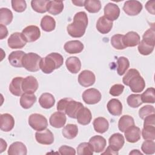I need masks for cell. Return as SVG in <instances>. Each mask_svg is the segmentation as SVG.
<instances>
[{
  "mask_svg": "<svg viewBox=\"0 0 155 155\" xmlns=\"http://www.w3.org/2000/svg\"><path fill=\"white\" fill-rule=\"evenodd\" d=\"M88 23V16L85 12L76 13L73 17V22L67 27L68 34L73 38L82 37L85 33Z\"/></svg>",
  "mask_w": 155,
  "mask_h": 155,
  "instance_id": "1",
  "label": "cell"
},
{
  "mask_svg": "<svg viewBox=\"0 0 155 155\" xmlns=\"http://www.w3.org/2000/svg\"><path fill=\"white\" fill-rule=\"evenodd\" d=\"M64 62V58L58 53H51L42 58L40 62V69L45 74L51 73L55 69L60 68Z\"/></svg>",
  "mask_w": 155,
  "mask_h": 155,
  "instance_id": "2",
  "label": "cell"
},
{
  "mask_svg": "<svg viewBox=\"0 0 155 155\" xmlns=\"http://www.w3.org/2000/svg\"><path fill=\"white\" fill-rule=\"evenodd\" d=\"M84 107L82 103L77 102L71 98H63L59 100L57 104V110L66 114L68 117L76 119L79 111Z\"/></svg>",
  "mask_w": 155,
  "mask_h": 155,
  "instance_id": "3",
  "label": "cell"
},
{
  "mask_svg": "<svg viewBox=\"0 0 155 155\" xmlns=\"http://www.w3.org/2000/svg\"><path fill=\"white\" fill-rule=\"evenodd\" d=\"M41 59L42 58L35 53H26L22 59V66L29 71H38L40 69Z\"/></svg>",
  "mask_w": 155,
  "mask_h": 155,
  "instance_id": "4",
  "label": "cell"
},
{
  "mask_svg": "<svg viewBox=\"0 0 155 155\" xmlns=\"http://www.w3.org/2000/svg\"><path fill=\"white\" fill-rule=\"evenodd\" d=\"M29 125L36 131H41L46 129L48 126L47 119L41 114L33 113L28 117Z\"/></svg>",
  "mask_w": 155,
  "mask_h": 155,
  "instance_id": "5",
  "label": "cell"
},
{
  "mask_svg": "<svg viewBox=\"0 0 155 155\" xmlns=\"http://www.w3.org/2000/svg\"><path fill=\"white\" fill-rule=\"evenodd\" d=\"M82 99L84 102L89 105H93L98 103L102 97L100 91L93 88L85 90L82 93Z\"/></svg>",
  "mask_w": 155,
  "mask_h": 155,
  "instance_id": "6",
  "label": "cell"
},
{
  "mask_svg": "<svg viewBox=\"0 0 155 155\" xmlns=\"http://www.w3.org/2000/svg\"><path fill=\"white\" fill-rule=\"evenodd\" d=\"M7 43L10 48L19 49L23 48L25 45L27 41L22 33L15 32L10 36Z\"/></svg>",
  "mask_w": 155,
  "mask_h": 155,
  "instance_id": "7",
  "label": "cell"
},
{
  "mask_svg": "<svg viewBox=\"0 0 155 155\" xmlns=\"http://www.w3.org/2000/svg\"><path fill=\"white\" fill-rule=\"evenodd\" d=\"M22 33L25 41L28 42H35L41 36V31L39 27L33 25L24 28L22 31Z\"/></svg>",
  "mask_w": 155,
  "mask_h": 155,
  "instance_id": "8",
  "label": "cell"
},
{
  "mask_svg": "<svg viewBox=\"0 0 155 155\" xmlns=\"http://www.w3.org/2000/svg\"><path fill=\"white\" fill-rule=\"evenodd\" d=\"M123 10L129 16H136L142 11V4L138 1H127L124 3Z\"/></svg>",
  "mask_w": 155,
  "mask_h": 155,
  "instance_id": "9",
  "label": "cell"
},
{
  "mask_svg": "<svg viewBox=\"0 0 155 155\" xmlns=\"http://www.w3.org/2000/svg\"><path fill=\"white\" fill-rule=\"evenodd\" d=\"M37 142L42 145H51L54 142V136L49 129L37 131L35 133Z\"/></svg>",
  "mask_w": 155,
  "mask_h": 155,
  "instance_id": "10",
  "label": "cell"
},
{
  "mask_svg": "<svg viewBox=\"0 0 155 155\" xmlns=\"http://www.w3.org/2000/svg\"><path fill=\"white\" fill-rule=\"evenodd\" d=\"M95 81V75L94 73L90 70H83L78 76V82L84 87H88L93 85L94 84Z\"/></svg>",
  "mask_w": 155,
  "mask_h": 155,
  "instance_id": "11",
  "label": "cell"
},
{
  "mask_svg": "<svg viewBox=\"0 0 155 155\" xmlns=\"http://www.w3.org/2000/svg\"><path fill=\"white\" fill-rule=\"evenodd\" d=\"M131 90L134 93L142 92L145 87V82L140 74L132 78L128 84Z\"/></svg>",
  "mask_w": 155,
  "mask_h": 155,
  "instance_id": "12",
  "label": "cell"
},
{
  "mask_svg": "<svg viewBox=\"0 0 155 155\" xmlns=\"http://www.w3.org/2000/svg\"><path fill=\"white\" fill-rule=\"evenodd\" d=\"M22 88L24 93H34L38 88V82L35 77L28 76L23 79Z\"/></svg>",
  "mask_w": 155,
  "mask_h": 155,
  "instance_id": "13",
  "label": "cell"
},
{
  "mask_svg": "<svg viewBox=\"0 0 155 155\" xmlns=\"http://www.w3.org/2000/svg\"><path fill=\"white\" fill-rule=\"evenodd\" d=\"M120 15V8L114 3H108L104 7V16L113 21L116 20Z\"/></svg>",
  "mask_w": 155,
  "mask_h": 155,
  "instance_id": "14",
  "label": "cell"
},
{
  "mask_svg": "<svg viewBox=\"0 0 155 155\" xmlns=\"http://www.w3.org/2000/svg\"><path fill=\"white\" fill-rule=\"evenodd\" d=\"M124 136L127 142L130 143L137 142L141 137L140 129L135 125H133L124 131Z\"/></svg>",
  "mask_w": 155,
  "mask_h": 155,
  "instance_id": "15",
  "label": "cell"
},
{
  "mask_svg": "<svg viewBox=\"0 0 155 155\" xmlns=\"http://www.w3.org/2000/svg\"><path fill=\"white\" fill-rule=\"evenodd\" d=\"M66 120L65 114L59 111L52 114L49 119L50 124L56 128L63 127L66 123Z\"/></svg>",
  "mask_w": 155,
  "mask_h": 155,
  "instance_id": "16",
  "label": "cell"
},
{
  "mask_svg": "<svg viewBox=\"0 0 155 155\" xmlns=\"http://www.w3.org/2000/svg\"><path fill=\"white\" fill-rule=\"evenodd\" d=\"M88 142L92 146L93 151L97 153L103 151L107 145L106 139L102 136L99 135L91 137Z\"/></svg>",
  "mask_w": 155,
  "mask_h": 155,
  "instance_id": "17",
  "label": "cell"
},
{
  "mask_svg": "<svg viewBox=\"0 0 155 155\" xmlns=\"http://www.w3.org/2000/svg\"><path fill=\"white\" fill-rule=\"evenodd\" d=\"M0 128L2 131L8 132L13 128L15 126V119L11 114L8 113L1 114L0 115Z\"/></svg>",
  "mask_w": 155,
  "mask_h": 155,
  "instance_id": "18",
  "label": "cell"
},
{
  "mask_svg": "<svg viewBox=\"0 0 155 155\" xmlns=\"http://www.w3.org/2000/svg\"><path fill=\"white\" fill-rule=\"evenodd\" d=\"M109 146L114 151H119L125 143L124 137L120 133H117L112 134L108 139Z\"/></svg>",
  "mask_w": 155,
  "mask_h": 155,
  "instance_id": "19",
  "label": "cell"
},
{
  "mask_svg": "<svg viewBox=\"0 0 155 155\" xmlns=\"http://www.w3.org/2000/svg\"><path fill=\"white\" fill-rule=\"evenodd\" d=\"M140 36L135 31H129L124 35L123 42L125 47H133L140 42Z\"/></svg>",
  "mask_w": 155,
  "mask_h": 155,
  "instance_id": "20",
  "label": "cell"
},
{
  "mask_svg": "<svg viewBox=\"0 0 155 155\" xmlns=\"http://www.w3.org/2000/svg\"><path fill=\"white\" fill-rule=\"evenodd\" d=\"M64 48L69 54H77L84 50V44L78 40L70 41L64 44Z\"/></svg>",
  "mask_w": 155,
  "mask_h": 155,
  "instance_id": "21",
  "label": "cell"
},
{
  "mask_svg": "<svg viewBox=\"0 0 155 155\" xmlns=\"http://www.w3.org/2000/svg\"><path fill=\"white\" fill-rule=\"evenodd\" d=\"M96 27L99 32L102 34H107L111 31L113 27V21L103 16L98 19Z\"/></svg>",
  "mask_w": 155,
  "mask_h": 155,
  "instance_id": "22",
  "label": "cell"
},
{
  "mask_svg": "<svg viewBox=\"0 0 155 155\" xmlns=\"http://www.w3.org/2000/svg\"><path fill=\"white\" fill-rule=\"evenodd\" d=\"M25 53L21 50L12 51L8 55V60L13 67L20 68L22 66V59L25 55Z\"/></svg>",
  "mask_w": 155,
  "mask_h": 155,
  "instance_id": "23",
  "label": "cell"
},
{
  "mask_svg": "<svg viewBox=\"0 0 155 155\" xmlns=\"http://www.w3.org/2000/svg\"><path fill=\"white\" fill-rule=\"evenodd\" d=\"M22 77H15L12 80L9 85L10 93L16 96H20L23 94L22 84L23 81Z\"/></svg>",
  "mask_w": 155,
  "mask_h": 155,
  "instance_id": "24",
  "label": "cell"
},
{
  "mask_svg": "<svg viewBox=\"0 0 155 155\" xmlns=\"http://www.w3.org/2000/svg\"><path fill=\"white\" fill-rule=\"evenodd\" d=\"M92 115L90 110L86 107L81 108L77 114L76 119L78 122L82 125L89 124L91 120Z\"/></svg>",
  "mask_w": 155,
  "mask_h": 155,
  "instance_id": "25",
  "label": "cell"
},
{
  "mask_svg": "<svg viewBox=\"0 0 155 155\" xmlns=\"http://www.w3.org/2000/svg\"><path fill=\"white\" fill-rule=\"evenodd\" d=\"M108 112L113 116H120L122 113V104L117 99H111L107 105Z\"/></svg>",
  "mask_w": 155,
  "mask_h": 155,
  "instance_id": "26",
  "label": "cell"
},
{
  "mask_svg": "<svg viewBox=\"0 0 155 155\" xmlns=\"http://www.w3.org/2000/svg\"><path fill=\"white\" fill-rule=\"evenodd\" d=\"M27 150L25 145L21 142H15L12 143L8 150V155H26Z\"/></svg>",
  "mask_w": 155,
  "mask_h": 155,
  "instance_id": "27",
  "label": "cell"
},
{
  "mask_svg": "<svg viewBox=\"0 0 155 155\" xmlns=\"http://www.w3.org/2000/svg\"><path fill=\"white\" fill-rule=\"evenodd\" d=\"M65 65L67 70L71 73H78L81 68L80 59L76 56H71L67 59Z\"/></svg>",
  "mask_w": 155,
  "mask_h": 155,
  "instance_id": "28",
  "label": "cell"
},
{
  "mask_svg": "<svg viewBox=\"0 0 155 155\" xmlns=\"http://www.w3.org/2000/svg\"><path fill=\"white\" fill-rule=\"evenodd\" d=\"M36 101V97L34 93H24L20 98V105L24 109L31 108Z\"/></svg>",
  "mask_w": 155,
  "mask_h": 155,
  "instance_id": "29",
  "label": "cell"
},
{
  "mask_svg": "<svg viewBox=\"0 0 155 155\" xmlns=\"http://www.w3.org/2000/svg\"><path fill=\"white\" fill-rule=\"evenodd\" d=\"M39 103L41 107L44 108H51L54 105L55 99L51 94L49 93H44L39 97Z\"/></svg>",
  "mask_w": 155,
  "mask_h": 155,
  "instance_id": "30",
  "label": "cell"
},
{
  "mask_svg": "<svg viewBox=\"0 0 155 155\" xmlns=\"http://www.w3.org/2000/svg\"><path fill=\"white\" fill-rule=\"evenodd\" d=\"M93 125L94 130L99 133H104L106 132L109 128V123L108 120L103 117L96 118L93 122Z\"/></svg>",
  "mask_w": 155,
  "mask_h": 155,
  "instance_id": "31",
  "label": "cell"
},
{
  "mask_svg": "<svg viewBox=\"0 0 155 155\" xmlns=\"http://www.w3.org/2000/svg\"><path fill=\"white\" fill-rule=\"evenodd\" d=\"M41 27L44 31L50 32L55 29L56 21L53 17L45 15L41 21Z\"/></svg>",
  "mask_w": 155,
  "mask_h": 155,
  "instance_id": "32",
  "label": "cell"
},
{
  "mask_svg": "<svg viewBox=\"0 0 155 155\" xmlns=\"http://www.w3.org/2000/svg\"><path fill=\"white\" fill-rule=\"evenodd\" d=\"M134 125V119L130 115H123L118 122V128L121 132H124L131 126Z\"/></svg>",
  "mask_w": 155,
  "mask_h": 155,
  "instance_id": "33",
  "label": "cell"
},
{
  "mask_svg": "<svg viewBox=\"0 0 155 155\" xmlns=\"http://www.w3.org/2000/svg\"><path fill=\"white\" fill-rule=\"evenodd\" d=\"M64 9V3L61 1H49L47 12L53 15L61 13Z\"/></svg>",
  "mask_w": 155,
  "mask_h": 155,
  "instance_id": "34",
  "label": "cell"
},
{
  "mask_svg": "<svg viewBox=\"0 0 155 155\" xmlns=\"http://www.w3.org/2000/svg\"><path fill=\"white\" fill-rule=\"evenodd\" d=\"M62 135L68 139H73L78 133V128L76 124H69L65 125L62 130Z\"/></svg>",
  "mask_w": 155,
  "mask_h": 155,
  "instance_id": "35",
  "label": "cell"
},
{
  "mask_svg": "<svg viewBox=\"0 0 155 155\" xmlns=\"http://www.w3.org/2000/svg\"><path fill=\"white\" fill-rule=\"evenodd\" d=\"M49 2L48 0H33L31 1V6L33 10L39 13L47 12V5Z\"/></svg>",
  "mask_w": 155,
  "mask_h": 155,
  "instance_id": "36",
  "label": "cell"
},
{
  "mask_svg": "<svg viewBox=\"0 0 155 155\" xmlns=\"http://www.w3.org/2000/svg\"><path fill=\"white\" fill-rule=\"evenodd\" d=\"M13 13L7 8H1L0 9V23L4 25L10 24L13 20Z\"/></svg>",
  "mask_w": 155,
  "mask_h": 155,
  "instance_id": "37",
  "label": "cell"
},
{
  "mask_svg": "<svg viewBox=\"0 0 155 155\" xmlns=\"http://www.w3.org/2000/svg\"><path fill=\"white\" fill-rule=\"evenodd\" d=\"M85 8L91 13H97L101 8V3L99 0H86L84 2Z\"/></svg>",
  "mask_w": 155,
  "mask_h": 155,
  "instance_id": "38",
  "label": "cell"
},
{
  "mask_svg": "<svg viewBox=\"0 0 155 155\" xmlns=\"http://www.w3.org/2000/svg\"><path fill=\"white\" fill-rule=\"evenodd\" d=\"M130 67L128 59L124 56L119 57L117 60V72L119 75L122 76L125 74Z\"/></svg>",
  "mask_w": 155,
  "mask_h": 155,
  "instance_id": "39",
  "label": "cell"
},
{
  "mask_svg": "<svg viewBox=\"0 0 155 155\" xmlns=\"http://www.w3.org/2000/svg\"><path fill=\"white\" fill-rule=\"evenodd\" d=\"M142 103L154 104L155 102V90L153 87L147 88L142 94Z\"/></svg>",
  "mask_w": 155,
  "mask_h": 155,
  "instance_id": "40",
  "label": "cell"
},
{
  "mask_svg": "<svg viewBox=\"0 0 155 155\" xmlns=\"http://www.w3.org/2000/svg\"><path fill=\"white\" fill-rule=\"evenodd\" d=\"M93 149L89 142L81 143L77 147V153L78 155H92Z\"/></svg>",
  "mask_w": 155,
  "mask_h": 155,
  "instance_id": "41",
  "label": "cell"
},
{
  "mask_svg": "<svg viewBox=\"0 0 155 155\" xmlns=\"http://www.w3.org/2000/svg\"><path fill=\"white\" fill-rule=\"evenodd\" d=\"M141 134L144 140H154L155 139V127L152 125L143 126Z\"/></svg>",
  "mask_w": 155,
  "mask_h": 155,
  "instance_id": "42",
  "label": "cell"
},
{
  "mask_svg": "<svg viewBox=\"0 0 155 155\" xmlns=\"http://www.w3.org/2000/svg\"><path fill=\"white\" fill-rule=\"evenodd\" d=\"M124 35L121 34H116L113 35L111 38V45L117 50H124L126 47L123 42Z\"/></svg>",
  "mask_w": 155,
  "mask_h": 155,
  "instance_id": "43",
  "label": "cell"
},
{
  "mask_svg": "<svg viewBox=\"0 0 155 155\" xmlns=\"http://www.w3.org/2000/svg\"><path fill=\"white\" fill-rule=\"evenodd\" d=\"M128 105L132 108H137L142 104L141 95L138 94H131L127 97Z\"/></svg>",
  "mask_w": 155,
  "mask_h": 155,
  "instance_id": "44",
  "label": "cell"
},
{
  "mask_svg": "<svg viewBox=\"0 0 155 155\" xmlns=\"http://www.w3.org/2000/svg\"><path fill=\"white\" fill-rule=\"evenodd\" d=\"M141 150L146 154H153L155 153V142L154 140H145L142 144Z\"/></svg>",
  "mask_w": 155,
  "mask_h": 155,
  "instance_id": "45",
  "label": "cell"
},
{
  "mask_svg": "<svg viewBox=\"0 0 155 155\" xmlns=\"http://www.w3.org/2000/svg\"><path fill=\"white\" fill-rule=\"evenodd\" d=\"M154 46L147 44L143 40H142L138 44V51L139 52L144 56L150 54L154 50Z\"/></svg>",
  "mask_w": 155,
  "mask_h": 155,
  "instance_id": "46",
  "label": "cell"
},
{
  "mask_svg": "<svg viewBox=\"0 0 155 155\" xmlns=\"http://www.w3.org/2000/svg\"><path fill=\"white\" fill-rule=\"evenodd\" d=\"M142 40L148 44L154 46L155 44V30L154 28L148 29L143 35Z\"/></svg>",
  "mask_w": 155,
  "mask_h": 155,
  "instance_id": "47",
  "label": "cell"
},
{
  "mask_svg": "<svg viewBox=\"0 0 155 155\" xmlns=\"http://www.w3.org/2000/svg\"><path fill=\"white\" fill-rule=\"evenodd\" d=\"M11 3L12 8L18 13L23 12L27 8V4L24 0H12Z\"/></svg>",
  "mask_w": 155,
  "mask_h": 155,
  "instance_id": "48",
  "label": "cell"
},
{
  "mask_svg": "<svg viewBox=\"0 0 155 155\" xmlns=\"http://www.w3.org/2000/svg\"><path fill=\"white\" fill-rule=\"evenodd\" d=\"M154 107L150 105H147L142 107L139 110V116L142 119H144L147 116L154 114Z\"/></svg>",
  "mask_w": 155,
  "mask_h": 155,
  "instance_id": "49",
  "label": "cell"
},
{
  "mask_svg": "<svg viewBox=\"0 0 155 155\" xmlns=\"http://www.w3.org/2000/svg\"><path fill=\"white\" fill-rule=\"evenodd\" d=\"M140 74L139 71L137 70L136 69H134V68H131L125 74V75L122 78V82L125 85H127L128 86V82L130 81V80L133 78L134 76L137 75V74Z\"/></svg>",
  "mask_w": 155,
  "mask_h": 155,
  "instance_id": "50",
  "label": "cell"
},
{
  "mask_svg": "<svg viewBox=\"0 0 155 155\" xmlns=\"http://www.w3.org/2000/svg\"><path fill=\"white\" fill-rule=\"evenodd\" d=\"M124 90V86L122 84H114L110 89V94L113 96H118L120 95Z\"/></svg>",
  "mask_w": 155,
  "mask_h": 155,
  "instance_id": "51",
  "label": "cell"
},
{
  "mask_svg": "<svg viewBox=\"0 0 155 155\" xmlns=\"http://www.w3.org/2000/svg\"><path fill=\"white\" fill-rule=\"evenodd\" d=\"M59 153L62 155H74L76 154L75 150L67 145H62L59 148Z\"/></svg>",
  "mask_w": 155,
  "mask_h": 155,
  "instance_id": "52",
  "label": "cell"
},
{
  "mask_svg": "<svg viewBox=\"0 0 155 155\" xmlns=\"http://www.w3.org/2000/svg\"><path fill=\"white\" fill-rule=\"evenodd\" d=\"M147 125H155V114H153L151 115H149L144 118V122H143V126Z\"/></svg>",
  "mask_w": 155,
  "mask_h": 155,
  "instance_id": "53",
  "label": "cell"
},
{
  "mask_svg": "<svg viewBox=\"0 0 155 155\" xmlns=\"http://www.w3.org/2000/svg\"><path fill=\"white\" fill-rule=\"evenodd\" d=\"M155 1H148L145 4V8L151 14H155V9H154Z\"/></svg>",
  "mask_w": 155,
  "mask_h": 155,
  "instance_id": "54",
  "label": "cell"
},
{
  "mask_svg": "<svg viewBox=\"0 0 155 155\" xmlns=\"http://www.w3.org/2000/svg\"><path fill=\"white\" fill-rule=\"evenodd\" d=\"M8 35V30L5 25L0 24V39L5 38Z\"/></svg>",
  "mask_w": 155,
  "mask_h": 155,
  "instance_id": "55",
  "label": "cell"
},
{
  "mask_svg": "<svg viewBox=\"0 0 155 155\" xmlns=\"http://www.w3.org/2000/svg\"><path fill=\"white\" fill-rule=\"evenodd\" d=\"M102 154H114V155H117L118 151H116L114 150H113L110 146H108L105 151L103 153H102Z\"/></svg>",
  "mask_w": 155,
  "mask_h": 155,
  "instance_id": "56",
  "label": "cell"
},
{
  "mask_svg": "<svg viewBox=\"0 0 155 155\" xmlns=\"http://www.w3.org/2000/svg\"><path fill=\"white\" fill-rule=\"evenodd\" d=\"M1 141V151L0 153H2L4 150H6L7 148V143L5 141H4L2 139H0Z\"/></svg>",
  "mask_w": 155,
  "mask_h": 155,
  "instance_id": "57",
  "label": "cell"
},
{
  "mask_svg": "<svg viewBox=\"0 0 155 155\" xmlns=\"http://www.w3.org/2000/svg\"><path fill=\"white\" fill-rule=\"evenodd\" d=\"M84 2L85 1H72V3L74 4L76 6H79V7H82L84 6Z\"/></svg>",
  "mask_w": 155,
  "mask_h": 155,
  "instance_id": "58",
  "label": "cell"
},
{
  "mask_svg": "<svg viewBox=\"0 0 155 155\" xmlns=\"http://www.w3.org/2000/svg\"><path fill=\"white\" fill-rule=\"evenodd\" d=\"M130 154H140L142 155V153L139 151V150H133L130 153Z\"/></svg>",
  "mask_w": 155,
  "mask_h": 155,
  "instance_id": "59",
  "label": "cell"
}]
</instances>
